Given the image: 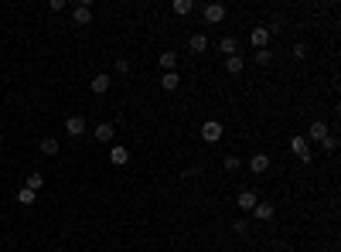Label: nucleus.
Masks as SVG:
<instances>
[{"mask_svg":"<svg viewBox=\"0 0 341 252\" xmlns=\"http://www.w3.org/2000/svg\"><path fill=\"white\" fill-rule=\"evenodd\" d=\"M290 153L300 157L304 164H310V143H307V137H290Z\"/></svg>","mask_w":341,"mask_h":252,"instance_id":"nucleus-1","label":"nucleus"},{"mask_svg":"<svg viewBox=\"0 0 341 252\" xmlns=\"http://www.w3.org/2000/svg\"><path fill=\"white\" fill-rule=\"evenodd\" d=\"M202 140L205 143H218V140H222V123H218V119L202 123Z\"/></svg>","mask_w":341,"mask_h":252,"instance_id":"nucleus-2","label":"nucleus"},{"mask_svg":"<svg viewBox=\"0 0 341 252\" xmlns=\"http://www.w3.org/2000/svg\"><path fill=\"white\" fill-rule=\"evenodd\" d=\"M249 41L256 45V51H263V48H270V27H252Z\"/></svg>","mask_w":341,"mask_h":252,"instance_id":"nucleus-3","label":"nucleus"},{"mask_svg":"<svg viewBox=\"0 0 341 252\" xmlns=\"http://www.w3.org/2000/svg\"><path fill=\"white\" fill-rule=\"evenodd\" d=\"M65 133L68 137H82V133H86V119H82V116H68L65 119Z\"/></svg>","mask_w":341,"mask_h":252,"instance_id":"nucleus-4","label":"nucleus"},{"mask_svg":"<svg viewBox=\"0 0 341 252\" xmlns=\"http://www.w3.org/2000/svg\"><path fill=\"white\" fill-rule=\"evenodd\" d=\"M205 21H208V24H218V21H222V17H225V7H222V4H205Z\"/></svg>","mask_w":341,"mask_h":252,"instance_id":"nucleus-5","label":"nucleus"},{"mask_svg":"<svg viewBox=\"0 0 341 252\" xmlns=\"http://www.w3.org/2000/svg\"><path fill=\"white\" fill-rule=\"evenodd\" d=\"M92 137L99 140V143H113V137H116V126H113V123H99Z\"/></svg>","mask_w":341,"mask_h":252,"instance_id":"nucleus-6","label":"nucleus"},{"mask_svg":"<svg viewBox=\"0 0 341 252\" xmlns=\"http://www.w3.org/2000/svg\"><path fill=\"white\" fill-rule=\"evenodd\" d=\"M256 205H260V195H256V191H239V208H242V211H252Z\"/></svg>","mask_w":341,"mask_h":252,"instance_id":"nucleus-7","label":"nucleus"},{"mask_svg":"<svg viewBox=\"0 0 341 252\" xmlns=\"http://www.w3.org/2000/svg\"><path fill=\"white\" fill-rule=\"evenodd\" d=\"M89 85H92V92H96V96H102V92H109V85H113V79H109L106 72H99V75H96V79H92Z\"/></svg>","mask_w":341,"mask_h":252,"instance_id":"nucleus-8","label":"nucleus"},{"mask_svg":"<svg viewBox=\"0 0 341 252\" xmlns=\"http://www.w3.org/2000/svg\"><path fill=\"white\" fill-rule=\"evenodd\" d=\"M218 51H222V55H225V58H232V55H236V51H239V38L225 35V38H222V41H218Z\"/></svg>","mask_w":341,"mask_h":252,"instance_id":"nucleus-9","label":"nucleus"},{"mask_svg":"<svg viewBox=\"0 0 341 252\" xmlns=\"http://www.w3.org/2000/svg\"><path fill=\"white\" fill-rule=\"evenodd\" d=\"M157 65H160L164 72H178V55H174V51H160Z\"/></svg>","mask_w":341,"mask_h":252,"instance_id":"nucleus-10","label":"nucleus"},{"mask_svg":"<svg viewBox=\"0 0 341 252\" xmlns=\"http://www.w3.org/2000/svg\"><path fill=\"white\" fill-rule=\"evenodd\" d=\"M249 171L252 174H266L270 171V157H266V153H256V157L249 161Z\"/></svg>","mask_w":341,"mask_h":252,"instance_id":"nucleus-11","label":"nucleus"},{"mask_svg":"<svg viewBox=\"0 0 341 252\" xmlns=\"http://www.w3.org/2000/svg\"><path fill=\"white\" fill-rule=\"evenodd\" d=\"M188 48H191L194 55H205V51H208V38L205 35H191L188 38Z\"/></svg>","mask_w":341,"mask_h":252,"instance_id":"nucleus-12","label":"nucleus"},{"mask_svg":"<svg viewBox=\"0 0 341 252\" xmlns=\"http://www.w3.org/2000/svg\"><path fill=\"white\" fill-rule=\"evenodd\" d=\"M178 85H181V75H178V72H164V75H160V89L174 92Z\"/></svg>","mask_w":341,"mask_h":252,"instance_id":"nucleus-13","label":"nucleus"},{"mask_svg":"<svg viewBox=\"0 0 341 252\" xmlns=\"http://www.w3.org/2000/svg\"><path fill=\"white\" fill-rule=\"evenodd\" d=\"M242 69H246V58H242V55H232V58H225V72H229V75H239Z\"/></svg>","mask_w":341,"mask_h":252,"instance_id":"nucleus-14","label":"nucleus"},{"mask_svg":"<svg viewBox=\"0 0 341 252\" xmlns=\"http://www.w3.org/2000/svg\"><path fill=\"white\" fill-rule=\"evenodd\" d=\"M38 150H41L45 157H55V153H58V140H55V137H41V143H38Z\"/></svg>","mask_w":341,"mask_h":252,"instance_id":"nucleus-15","label":"nucleus"},{"mask_svg":"<svg viewBox=\"0 0 341 252\" xmlns=\"http://www.w3.org/2000/svg\"><path fill=\"white\" fill-rule=\"evenodd\" d=\"M324 137H328V126L324 123H310V130H307V143H310V140H318L321 143Z\"/></svg>","mask_w":341,"mask_h":252,"instance_id":"nucleus-16","label":"nucleus"},{"mask_svg":"<svg viewBox=\"0 0 341 252\" xmlns=\"http://www.w3.org/2000/svg\"><path fill=\"white\" fill-rule=\"evenodd\" d=\"M109 161H113L116 167H123V164L130 161V150H126V147H113V150H109Z\"/></svg>","mask_w":341,"mask_h":252,"instance_id":"nucleus-17","label":"nucleus"},{"mask_svg":"<svg viewBox=\"0 0 341 252\" xmlns=\"http://www.w3.org/2000/svg\"><path fill=\"white\" fill-rule=\"evenodd\" d=\"M89 21H92V7H89V4H79V7H75V24L86 27Z\"/></svg>","mask_w":341,"mask_h":252,"instance_id":"nucleus-18","label":"nucleus"},{"mask_svg":"<svg viewBox=\"0 0 341 252\" xmlns=\"http://www.w3.org/2000/svg\"><path fill=\"white\" fill-rule=\"evenodd\" d=\"M252 215L260 218V222H270V218H273V205H266V201H260V205L252 208Z\"/></svg>","mask_w":341,"mask_h":252,"instance_id":"nucleus-19","label":"nucleus"},{"mask_svg":"<svg viewBox=\"0 0 341 252\" xmlns=\"http://www.w3.org/2000/svg\"><path fill=\"white\" fill-rule=\"evenodd\" d=\"M24 187H31L34 195H38V191L45 187V177H41V174H38V171H34V174H27V184H24Z\"/></svg>","mask_w":341,"mask_h":252,"instance_id":"nucleus-20","label":"nucleus"},{"mask_svg":"<svg viewBox=\"0 0 341 252\" xmlns=\"http://www.w3.org/2000/svg\"><path fill=\"white\" fill-rule=\"evenodd\" d=\"M170 11L184 17V14H191V11H194V4H191V0H174V4H170Z\"/></svg>","mask_w":341,"mask_h":252,"instance_id":"nucleus-21","label":"nucleus"},{"mask_svg":"<svg viewBox=\"0 0 341 252\" xmlns=\"http://www.w3.org/2000/svg\"><path fill=\"white\" fill-rule=\"evenodd\" d=\"M34 198L38 195H34L31 187H21V191H17V205H34Z\"/></svg>","mask_w":341,"mask_h":252,"instance_id":"nucleus-22","label":"nucleus"},{"mask_svg":"<svg viewBox=\"0 0 341 252\" xmlns=\"http://www.w3.org/2000/svg\"><path fill=\"white\" fill-rule=\"evenodd\" d=\"M232 232H236V235H246V232H249V222H246V218H236V222H232Z\"/></svg>","mask_w":341,"mask_h":252,"instance_id":"nucleus-23","label":"nucleus"},{"mask_svg":"<svg viewBox=\"0 0 341 252\" xmlns=\"http://www.w3.org/2000/svg\"><path fill=\"white\" fill-rule=\"evenodd\" d=\"M252 58H256V65H270V61H273L270 48H263V51H256V55H252Z\"/></svg>","mask_w":341,"mask_h":252,"instance_id":"nucleus-24","label":"nucleus"},{"mask_svg":"<svg viewBox=\"0 0 341 252\" xmlns=\"http://www.w3.org/2000/svg\"><path fill=\"white\" fill-rule=\"evenodd\" d=\"M321 147L328 150V153H334V150H338V140H334V137H331V133H328V137L321 140Z\"/></svg>","mask_w":341,"mask_h":252,"instance_id":"nucleus-25","label":"nucleus"},{"mask_svg":"<svg viewBox=\"0 0 341 252\" xmlns=\"http://www.w3.org/2000/svg\"><path fill=\"white\" fill-rule=\"evenodd\" d=\"M222 167H225V171H239V157L236 153H229L225 161H222Z\"/></svg>","mask_w":341,"mask_h":252,"instance_id":"nucleus-26","label":"nucleus"},{"mask_svg":"<svg viewBox=\"0 0 341 252\" xmlns=\"http://www.w3.org/2000/svg\"><path fill=\"white\" fill-rule=\"evenodd\" d=\"M116 72L126 75V72H130V61H126V58H116Z\"/></svg>","mask_w":341,"mask_h":252,"instance_id":"nucleus-27","label":"nucleus"},{"mask_svg":"<svg viewBox=\"0 0 341 252\" xmlns=\"http://www.w3.org/2000/svg\"><path fill=\"white\" fill-rule=\"evenodd\" d=\"M294 58H307V45H294Z\"/></svg>","mask_w":341,"mask_h":252,"instance_id":"nucleus-28","label":"nucleus"}]
</instances>
